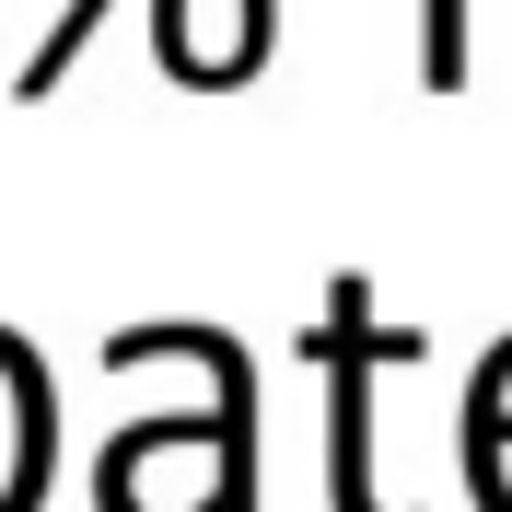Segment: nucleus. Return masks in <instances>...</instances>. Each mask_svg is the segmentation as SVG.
Returning <instances> with one entry per match:
<instances>
[{
  "label": "nucleus",
  "instance_id": "nucleus-1",
  "mask_svg": "<svg viewBox=\"0 0 512 512\" xmlns=\"http://www.w3.org/2000/svg\"><path fill=\"white\" fill-rule=\"evenodd\" d=\"M303 361L326 373V501L338 512H396L384 478H373V396H384V373L419 361V326L373 315V280L338 268L326 280V315L303 326Z\"/></svg>",
  "mask_w": 512,
  "mask_h": 512
},
{
  "label": "nucleus",
  "instance_id": "nucleus-2",
  "mask_svg": "<svg viewBox=\"0 0 512 512\" xmlns=\"http://www.w3.org/2000/svg\"><path fill=\"white\" fill-rule=\"evenodd\" d=\"M222 489H233V443L210 408L128 419L94 454V512H222Z\"/></svg>",
  "mask_w": 512,
  "mask_h": 512
},
{
  "label": "nucleus",
  "instance_id": "nucleus-3",
  "mask_svg": "<svg viewBox=\"0 0 512 512\" xmlns=\"http://www.w3.org/2000/svg\"><path fill=\"white\" fill-rule=\"evenodd\" d=\"M163 361H187L210 384V419H222V443H233L222 512H256V361H245V338L233 326H117L105 338V373H163Z\"/></svg>",
  "mask_w": 512,
  "mask_h": 512
},
{
  "label": "nucleus",
  "instance_id": "nucleus-4",
  "mask_svg": "<svg viewBox=\"0 0 512 512\" xmlns=\"http://www.w3.org/2000/svg\"><path fill=\"white\" fill-rule=\"evenodd\" d=\"M268 24L280 0H152V47L187 94H233L268 70Z\"/></svg>",
  "mask_w": 512,
  "mask_h": 512
},
{
  "label": "nucleus",
  "instance_id": "nucleus-5",
  "mask_svg": "<svg viewBox=\"0 0 512 512\" xmlns=\"http://www.w3.org/2000/svg\"><path fill=\"white\" fill-rule=\"evenodd\" d=\"M47 466H59V396H47V361L0 326V512L47 501Z\"/></svg>",
  "mask_w": 512,
  "mask_h": 512
},
{
  "label": "nucleus",
  "instance_id": "nucleus-6",
  "mask_svg": "<svg viewBox=\"0 0 512 512\" xmlns=\"http://www.w3.org/2000/svg\"><path fill=\"white\" fill-rule=\"evenodd\" d=\"M466 501L512 512V338L478 361V384H466Z\"/></svg>",
  "mask_w": 512,
  "mask_h": 512
},
{
  "label": "nucleus",
  "instance_id": "nucleus-7",
  "mask_svg": "<svg viewBox=\"0 0 512 512\" xmlns=\"http://www.w3.org/2000/svg\"><path fill=\"white\" fill-rule=\"evenodd\" d=\"M105 24H117V0H59V24L35 35V47H24V70H12V105H47L70 70H82V47H94Z\"/></svg>",
  "mask_w": 512,
  "mask_h": 512
},
{
  "label": "nucleus",
  "instance_id": "nucleus-8",
  "mask_svg": "<svg viewBox=\"0 0 512 512\" xmlns=\"http://www.w3.org/2000/svg\"><path fill=\"white\" fill-rule=\"evenodd\" d=\"M419 82L431 94L478 82V0H419Z\"/></svg>",
  "mask_w": 512,
  "mask_h": 512
}]
</instances>
